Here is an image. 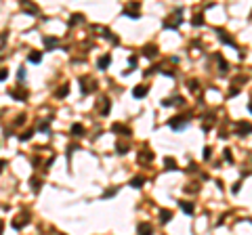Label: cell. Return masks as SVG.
Instances as JSON below:
<instances>
[{
  "instance_id": "2e32d148",
  "label": "cell",
  "mask_w": 252,
  "mask_h": 235,
  "mask_svg": "<svg viewBox=\"0 0 252 235\" xmlns=\"http://www.w3.org/2000/svg\"><path fill=\"white\" fill-rule=\"evenodd\" d=\"M225 160H227V162H233V157H231V153L229 151H225Z\"/></svg>"
},
{
  "instance_id": "ba28073f",
  "label": "cell",
  "mask_w": 252,
  "mask_h": 235,
  "mask_svg": "<svg viewBox=\"0 0 252 235\" xmlns=\"http://www.w3.org/2000/svg\"><path fill=\"white\" fill-rule=\"evenodd\" d=\"M160 216H162V223H168V218H170V212H168V210H162V212H160Z\"/></svg>"
},
{
  "instance_id": "9a60e30c",
  "label": "cell",
  "mask_w": 252,
  "mask_h": 235,
  "mask_svg": "<svg viewBox=\"0 0 252 235\" xmlns=\"http://www.w3.org/2000/svg\"><path fill=\"white\" fill-rule=\"evenodd\" d=\"M17 78H19V80H23V78H25V71H23V70H19V74H17Z\"/></svg>"
},
{
  "instance_id": "7c38bea8",
  "label": "cell",
  "mask_w": 252,
  "mask_h": 235,
  "mask_svg": "<svg viewBox=\"0 0 252 235\" xmlns=\"http://www.w3.org/2000/svg\"><path fill=\"white\" fill-rule=\"evenodd\" d=\"M57 94H59V97H65V94H67V86H63V88H61Z\"/></svg>"
},
{
  "instance_id": "9c48e42d",
  "label": "cell",
  "mask_w": 252,
  "mask_h": 235,
  "mask_svg": "<svg viewBox=\"0 0 252 235\" xmlns=\"http://www.w3.org/2000/svg\"><path fill=\"white\" fill-rule=\"evenodd\" d=\"M82 126H80V124H74V126H72V132H74V134H82Z\"/></svg>"
},
{
  "instance_id": "30bf717a",
  "label": "cell",
  "mask_w": 252,
  "mask_h": 235,
  "mask_svg": "<svg viewBox=\"0 0 252 235\" xmlns=\"http://www.w3.org/2000/svg\"><path fill=\"white\" fill-rule=\"evenodd\" d=\"M30 61H32V63H38V61H40V55H38V53L30 55Z\"/></svg>"
},
{
  "instance_id": "7a4b0ae2",
  "label": "cell",
  "mask_w": 252,
  "mask_h": 235,
  "mask_svg": "<svg viewBox=\"0 0 252 235\" xmlns=\"http://www.w3.org/2000/svg\"><path fill=\"white\" fill-rule=\"evenodd\" d=\"M151 233H154V229H151V225H147V223L139 225V235H151Z\"/></svg>"
},
{
  "instance_id": "5bb4252c",
  "label": "cell",
  "mask_w": 252,
  "mask_h": 235,
  "mask_svg": "<svg viewBox=\"0 0 252 235\" xmlns=\"http://www.w3.org/2000/svg\"><path fill=\"white\" fill-rule=\"evenodd\" d=\"M55 42H57V40H55V38H46V44H48V46H53V44H55Z\"/></svg>"
},
{
  "instance_id": "277c9868",
  "label": "cell",
  "mask_w": 252,
  "mask_h": 235,
  "mask_svg": "<svg viewBox=\"0 0 252 235\" xmlns=\"http://www.w3.org/2000/svg\"><path fill=\"white\" fill-rule=\"evenodd\" d=\"M238 132H240V134H248V132H252V124H244V122L238 124Z\"/></svg>"
},
{
  "instance_id": "52a82bcc",
  "label": "cell",
  "mask_w": 252,
  "mask_h": 235,
  "mask_svg": "<svg viewBox=\"0 0 252 235\" xmlns=\"http://www.w3.org/2000/svg\"><path fill=\"white\" fill-rule=\"evenodd\" d=\"M109 65V57H101L99 59V70H105Z\"/></svg>"
},
{
  "instance_id": "3957f363",
  "label": "cell",
  "mask_w": 252,
  "mask_h": 235,
  "mask_svg": "<svg viewBox=\"0 0 252 235\" xmlns=\"http://www.w3.org/2000/svg\"><path fill=\"white\" fill-rule=\"evenodd\" d=\"M147 90H149L147 86H137V88L132 90V94H134L137 99H141V97H145V94H147Z\"/></svg>"
},
{
  "instance_id": "8fae6325",
  "label": "cell",
  "mask_w": 252,
  "mask_h": 235,
  "mask_svg": "<svg viewBox=\"0 0 252 235\" xmlns=\"http://www.w3.org/2000/svg\"><path fill=\"white\" fill-rule=\"evenodd\" d=\"M166 166H168V168H177V164H174V160H170V157L166 160Z\"/></svg>"
},
{
  "instance_id": "8992f818",
  "label": "cell",
  "mask_w": 252,
  "mask_h": 235,
  "mask_svg": "<svg viewBox=\"0 0 252 235\" xmlns=\"http://www.w3.org/2000/svg\"><path fill=\"white\" fill-rule=\"evenodd\" d=\"M181 208L187 212V214H191V212H193V206L189 204V201H181Z\"/></svg>"
},
{
  "instance_id": "ffe728a7",
  "label": "cell",
  "mask_w": 252,
  "mask_h": 235,
  "mask_svg": "<svg viewBox=\"0 0 252 235\" xmlns=\"http://www.w3.org/2000/svg\"><path fill=\"white\" fill-rule=\"evenodd\" d=\"M248 109H250V111H252V103H250V107H248Z\"/></svg>"
},
{
  "instance_id": "6da1fadb",
  "label": "cell",
  "mask_w": 252,
  "mask_h": 235,
  "mask_svg": "<svg viewBox=\"0 0 252 235\" xmlns=\"http://www.w3.org/2000/svg\"><path fill=\"white\" fill-rule=\"evenodd\" d=\"M170 126H172V128H177V130H181V128H185V126H187V120H183V118H174V120H170Z\"/></svg>"
},
{
  "instance_id": "ac0fdd59",
  "label": "cell",
  "mask_w": 252,
  "mask_h": 235,
  "mask_svg": "<svg viewBox=\"0 0 252 235\" xmlns=\"http://www.w3.org/2000/svg\"><path fill=\"white\" fill-rule=\"evenodd\" d=\"M2 168H4V162H2V160H0V172H2Z\"/></svg>"
},
{
  "instance_id": "d6986e66",
  "label": "cell",
  "mask_w": 252,
  "mask_h": 235,
  "mask_svg": "<svg viewBox=\"0 0 252 235\" xmlns=\"http://www.w3.org/2000/svg\"><path fill=\"white\" fill-rule=\"evenodd\" d=\"M0 233H2V223H0Z\"/></svg>"
},
{
  "instance_id": "e0dca14e",
  "label": "cell",
  "mask_w": 252,
  "mask_h": 235,
  "mask_svg": "<svg viewBox=\"0 0 252 235\" xmlns=\"http://www.w3.org/2000/svg\"><path fill=\"white\" fill-rule=\"evenodd\" d=\"M189 88L191 90H198V82H189Z\"/></svg>"
},
{
  "instance_id": "4fadbf2b",
  "label": "cell",
  "mask_w": 252,
  "mask_h": 235,
  "mask_svg": "<svg viewBox=\"0 0 252 235\" xmlns=\"http://www.w3.org/2000/svg\"><path fill=\"white\" fill-rule=\"evenodd\" d=\"M6 76H9V71H6V70H0V80H4Z\"/></svg>"
},
{
  "instance_id": "5b68a950",
  "label": "cell",
  "mask_w": 252,
  "mask_h": 235,
  "mask_svg": "<svg viewBox=\"0 0 252 235\" xmlns=\"http://www.w3.org/2000/svg\"><path fill=\"white\" fill-rule=\"evenodd\" d=\"M143 183H145V178H143V176H137V178H132V181H130V185H132V187H137V189L141 187Z\"/></svg>"
}]
</instances>
